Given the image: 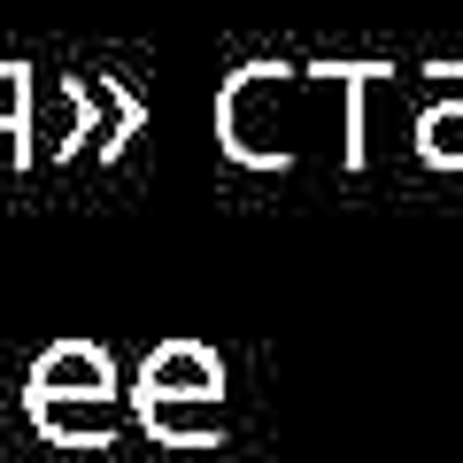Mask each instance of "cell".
<instances>
[{
    "label": "cell",
    "mask_w": 463,
    "mask_h": 463,
    "mask_svg": "<svg viewBox=\"0 0 463 463\" xmlns=\"http://www.w3.org/2000/svg\"><path fill=\"white\" fill-rule=\"evenodd\" d=\"M332 93V62L294 70V62H248L216 93V147L240 170H301L325 147L317 100Z\"/></svg>",
    "instance_id": "1"
},
{
    "label": "cell",
    "mask_w": 463,
    "mask_h": 463,
    "mask_svg": "<svg viewBox=\"0 0 463 463\" xmlns=\"http://www.w3.org/2000/svg\"><path fill=\"white\" fill-rule=\"evenodd\" d=\"M24 417L54 448H109L124 432V379H116L109 347L54 340L24 379Z\"/></svg>",
    "instance_id": "2"
},
{
    "label": "cell",
    "mask_w": 463,
    "mask_h": 463,
    "mask_svg": "<svg viewBox=\"0 0 463 463\" xmlns=\"http://www.w3.org/2000/svg\"><path fill=\"white\" fill-rule=\"evenodd\" d=\"M224 355L201 340H163L139 364V425L155 432L163 448H216V432H224Z\"/></svg>",
    "instance_id": "3"
},
{
    "label": "cell",
    "mask_w": 463,
    "mask_h": 463,
    "mask_svg": "<svg viewBox=\"0 0 463 463\" xmlns=\"http://www.w3.org/2000/svg\"><path fill=\"white\" fill-rule=\"evenodd\" d=\"M425 78H432V93L417 100V116H410V147H417L425 170H463V70L432 62Z\"/></svg>",
    "instance_id": "4"
},
{
    "label": "cell",
    "mask_w": 463,
    "mask_h": 463,
    "mask_svg": "<svg viewBox=\"0 0 463 463\" xmlns=\"http://www.w3.org/2000/svg\"><path fill=\"white\" fill-rule=\"evenodd\" d=\"M0 132L24 139V163H32V70L0 62Z\"/></svg>",
    "instance_id": "5"
}]
</instances>
